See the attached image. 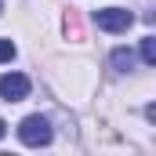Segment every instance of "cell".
I'll return each instance as SVG.
<instances>
[{"mask_svg":"<svg viewBox=\"0 0 156 156\" xmlns=\"http://www.w3.org/2000/svg\"><path fill=\"white\" fill-rule=\"evenodd\" d=\"M18 142H22V145H29V149L47 145V142H51V123H47V116H40V113L26 116L22 123H18Z\"/></svg>","mask_w":156,"mask_h":156,"instance_id":"obj_1","label":"cell"},{"mask_svg":"<svg viewBox=\"0 0 156 156\" xmlns=\"http://www.w3.org/2000/svg\"><path fill=\"white\" fill-rule=\"evenodd\" d=\"M131 22H134V15L123 11V7H102V11H94V26L105 29V33H127Z\"/></svg>","mask_w":156,"mask_h":156,"instance_id":"obj_2","label":"cell"},{"mask_svg":"<svg viewBox=\"0 0 156 156\" xmlns=\"http://www.w3.org/2000/svg\"><path fill=\"white\" fill-rule=\"evenodd\" d=\"M29 94V76H22V73H4L0 76V98L4 102H22Z\"/></svg>","mask_w":156,"mask_h":156,"instance_id":"obj_3","label":"cell"},{"mask_svg":"<svg viewBox=\"0 0 156 156\" xmlns=\"http://www.w3.org/2000/svg\"><path fill=\"white\" fill-rule=\"evenodd\" d=\"M109 62H113L116 73H131V69H134V51H131V47H113Z\"/></svg>","mask_w":156,"mask_h":156,"instance_id":"obj_4","label":"cell"},{"mask_svg":"<svg viewBox=\"0 0 156 156\" xmlns=\"http://www.w3.org/2000/svg\"><path fill=\"white\" fill-rule=\"evenodd\" d=\"M142 62H145V66H156V40L153 37L142 40Z\"/></svg>","mask_w":156,"mask_h":156,"instance_id":"obj_5","label":"cell"},{"mask_svg":"<svg viewBox=\"0 0 156 156\" xmlns=\"http://www.w3.org/2000/svg\"><path fill=\"white\" fill-rule=\"evenodd\" d=\"M11 58H15V44L7 37H0V62H11Z\"/></svg>","mask_w":156,"mask_h":156,"instance_id":"obj_6","label":"cell"},{"mask_svg":"<svg viewBox=\"0 0 156 156\" xmlns=\"http://www.w3.org/2000/svg\"><path fill=\"white\" fill-rule=\"evenodd\" d=\"M4 134H7V123H4V120H0V138H4Z\"/></svg>","mask_w":156,"mask_h":156,"instance_id":"obj_7","label":"cell"}]
</instances>
